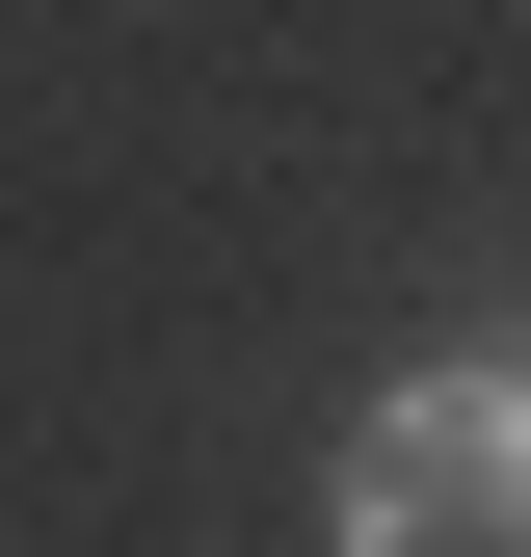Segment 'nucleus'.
<instances>
[{"label": "nucleus", "mask_w": 531, "mask_h": 557, "mask_svg": "<svg viewBox=\"0 0 531 557\" xmlns=\"http://www.w3.org/2000/svg\"><path fill=\"white\" fill-rule=\"evenodd\" d=\"M319 557H531V345H425L319 451Z\"/></svg>", "instance_id": "1"}]
</instances>
